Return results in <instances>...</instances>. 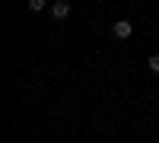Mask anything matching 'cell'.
<instances>
[{
  "label": "cell",
  "instance_id": "obj_1",
  "mask_svg": "<svg viewBox=\"0 0 159 143\" xmlns=\"http://www.w3.org/2000/svg\"><path fill=\"white\" fill-rule=\"evenodd\" d=\"M130 32H134V22H127V19H121V22L111 25V35L115 38H130Z\"/></svg>",
  "mask_w": 159,
  "mask_h": 143
},
{
  "label": "cell",
  "instance_id": "obj_2",
  "mask_svg": "<svg viewBox=\"0 0 159 143\" xmlns=\"http://www.w3.org/2000/svg\"><path fill=\"white\" fill-rule=\"evenodd\" d=\"M51 16H54V19H67L70 16V0H57V3H51Z\"/></svg>",
  "mask_w": 159,
  "mask_h": 143
},
{
  "label": "cell",
  "instance_id": "obj_3",
  "mask_svg": "<svg viewBox=\"0 0 159 143\" xmlns=\"http://www.w3.org/2000/svg\"><path fill=\"white\" fill-rule=\"evenodd\" d=\"M147 67H150V73H159V54H150L147 57Z\"/></svg>",
  "mask_w": 159,
  "mask_h": 143
},
{
  "label": "cell",
  "instance_id": "obj_4",
  "mask_svg": "<svg viewBox=\"0 0 159 143\" xmlns=\"http://www.w3.org/2000/svg\"><path fill=\"white\" fill-rule=\"evenodd\" d=\"M29 10H32V13H42V10H45V0H29Z\"/></svg>",
  "mask_w": 159,
  "mask_h": 143
}]
</instances>
